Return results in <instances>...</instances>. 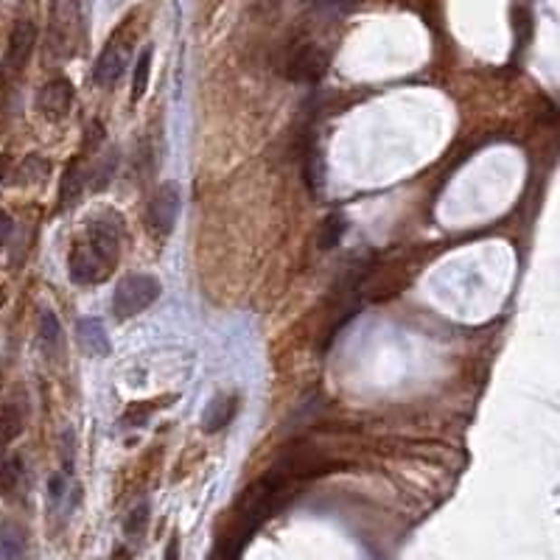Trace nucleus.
<instances>
[{
  "instance_id": "f257e3e1",
  "label": "nucleus",
  "mask_w": 560,
  "mask_h": 560,
  "mask_svg": "<svg viewBox=\"0 0 560 560\" xmlns=\"http://www.w3.org/2000/svg\"><path fill=\"white\" fill-rule=\"evenodd\" d=\"M160 280L155 275H124L112 291V314L115 319H132L143 314L160 298Z\"/></svg>"
},
{
  "instance_id": "f03ea898",
  "label": "nucleus",
  "mask_w": 560,
  "mask_h": 560,
  "mask_svg": "<svg viewBox=\"0 0 560 560\" xmlns=\"http://www.w3.org/2000/svg\"><path fill=\"white\" fill-rule=\"evenodd\" d=\"M328 65H331V56L326 48H319L317 43H298L286 53L283 73L286 79L298 84H317L328 73Z\"/></svg>"
},
{
  "instance_id": "7ed1b4c3",
  "label": "nucleus",
  "mask_w": 560,
  "mask_h": 560,
  "mask_svg": "<svg viewBox=\"0 0 560 560\" xmlns=\"http://www.w3.org/2000/svg\"><path fill=\"white\" fill-rule=\"evenodd\" d=\"M68 272H71V280H76L79 286H96L109 278L112 267L81 239L68 255Z\"/></svg>"
},
{
  "instance_id": "20e7f679",
  "label": "nucleus",
  "mask_w": 560,
  "mask_h": 560,
  "mask_svg": "<svg viewBox=\"0 0 560 560\" xmlns=\"http://www.w3.org/2000/svg\"><path fill=\"white\" fill-rule=\"evenodd\" d=\"M37 45V25L32 20H17L12 34H9V45L4 53V65H0V73L6 79H14L32 59V51Z\"/></svg>"
},
{
  "instance_id": "39448f33",
  "label": "nucleus",
  "mask_w": 560,
  "mask_h": 560,
  "mask_svg": "<svg viewBox=\"0 0 560 560\" xmlns=\"http://www.w3.org/2000/svg\"><path fill=\"white\" fill-rule=\"evenodd\" d=\"M183 208V191L176 183H163L149 204V227L155 235H168L176 224V216H180Z\"/></svg>"
},
{
  "instance_id": "423d86ee",
  "label": "nucleus",
  "mask_w": 560,
  "mask_h": 560,
  "mask_svg": "<svg viewBox=\"0 0 560 560\" xmlns=\"http://www.w3.org/2000/svg\"><path fill=\"white\" fill-rule=\"evenodd\" d=\"M84 242L90 244L112 270L118 267V258H121V230H118V219L112 216L93 219L84 230Z\"/></svg>"
},
{
  "instance_id": "0eeeda50",
  "label": "nucleus",
  "mask_w": 560,
  "mask_h": 560,
  "mask_svg": "<svg viewBox=\"0 0 560 560\" xmlns=\"http://www.w3.org/2000/svg\"><path fill=\"white\" fill-rule=\"evenodd\" d=\"M73 99H76L73 84L65 76H56V79H51L40 87L37 109L48 118V121H62L73 107Z\"/></svg>"
},
{
  "instance_id": "6e6552de",
  "label": "nucleus",
  "mask_w": 560,
  "mask_h": 560,
  "mask_svg": "<svg viewBox=\"0 0 560 560\" xmlns=\"http://www.w3.org/2000/svg\"><path fill=\"white\" fill-rule=\"evenodd\" d=\"M127 65H129V45H127L121 37H112V40L104 45L101 56L96 59L93 81H96L99 87H109V84H115L118 79L124 76Z\"/></svg>"
},
{
  "instance_id": "1a4fd4ad",
  "label": "nucleus",
  "mask_w": 560,
  "mask_h": 560,
  "mask_svg": "<svg viewBox=\"0 0 560 560\" xmlns=\"http://www.w3.org/2000/svg\"><path fill=\"white\" fill-rule=\"evenodd\" d=\"M87 188H90V163H84V157H76L62 176V185H59V208L68 211L71 204L81 199Z\"/></svg>"
},
{
  "instance_id": "9d476101",
  "label": "nucleus",
  "mask_w": 560,
  "mask_h": 560,
  "mask_svg": "<svg viewBox=\"0 0 560 560\" xmlns=\"http://www.w3.org/2000/svg\"><path fill=\"white\" fill-rule=\"evenodd\" d=\"M76 342H79V350L87 353V356H107L109 353L107 328L96 317H81L76 322Z\"/></svg>"
},
{
  "instance_id": "9b49d317",
  "label": "nucleus",
  "mask_w": 560,
  "mask_h": 560,
  "mask_svg": "<svg viewBox=\"0 0 560 560\" xmlns=\"http://www.w3.org/2000/svg\"><path fill=\"white\" fill-rule=\"evenodd\" d=\"M235 412H239V395H216L208 406H204V415H202V429L208 432V434H216L222 432L233 418H235Z\"/></svg>"
},
{
  "instance_id": "f8f14e48",
  "label": "nucleus",
  "mask_w": 560,
  "mask_h": 560,
  "mask_svg": "<svg viewBox=\"0 0 560 560\" xmlns=\"http://www.w3.org/2000/svg\"><path fill=\"white\" fill-rule=\"evenodd\" d=\"M319 138L314 135V129L306 132L303 138V174H306V185L311 191H319L322 183H326V166H322V152H319Z\"/></svg>"
},
{
  "instance_id": "ddd939ff",
  "label": "nucleus",
  "mask_w": 560,
  "mask_h": 560,
  "mask_svg": "<svg viewBox=\"0 0 560 560\" xmlns=\"http://www.w3.org/2000/svg\"><path fill=\"white\" fill-rule=\"evenodd\" d=\"M25 555V529L14 521L0 524V560H23Z\"/></svg>"
},
{
  "instance_id": "4468645a",
  "label": "nucleus",
  "mask_w": 560,
  "mask_h": 560,
  "mask_svg": "<svg viewBox=\"0 0 560 560\" xmlns=\"http://www.w3.org/2000/svg\"><path fill=\"white\" fill-rule=\"evenodd\" d=\"M40 345L45 347L48 356L62 347V326H59V319L53 311H43L40 317Z\"/></svg>"
},
{
  "instance_id": "2eb2a0df",
  "label": "nucleus",
  "mask_w": 560,
  "mask_h": 560,
  "mask_svg": "<svg viewBox=\"0 0 560 560\" xmlns=\"http://www.w3.org/2000/svg\"><path fill=\"white\" fill-rule=\"evenodd\" d=\"M149 76H152V48H143L135 62V73H132V101H140L146 96Z\"/></svg>"
},
{
  "instance_id": "dca6fc26",
  "label": "nucleus",
  "mask_w": 560,
  "mask_h": 560,
  "mask_svg": "<svg viewBox=\"0 0 560 560\" xmlns=\"http://www.w3.org/2000/svg\"><path fill=\"white\" fill-rule=\"evenodd\" d=\"M345 230H347V222H345L342 214L326 216V222H322V227H319V242H317L319 250H334V247L342 242Z\"/></svg>"
},
{
  "instance_id": "f3484780",
  "label": "nucleus",
  "mask_w": 560,
  "mask_h": 560,
  "mask_svg": "<svg viewBox=\"0 0 560 560\" xmlns=\"http://www.w3.org/2000/svg\"><path fill=\"white\" fill-rule=\"evenodd\" d=\"M23 432V415L17 406H0V449L9 446Z\"/></svg>"
},
{
  "instance_id": "a211bd4d",
  "label": "nucleus",
  "mask_w": 560,
  "mask_h": 560,
  "mask_svg": "<svg viewBox=\"0 0 560 560\" xmlns=\"http://www.w3.org/2000/svg\"><path fill=\"white\" fill-rule=\"evenodd\" d=\"M48 174H51V163H45L43 157L32 155V157H25V160L20 163L17 183H20V185H37V183L45 180Z\"/></svg>"
},
{
  "instance_id": "6ab92c4d",
  "label": "nucleus",
  "mask_w": 560,
  "mask_h": 560,
  "mask_svg": "<svg viewBox=\"0 0 560 560\" xmlns=\"http://www.w3.org/2000/svg\"><path fill=\"white\" fill-rule=\"evenodd\" d=\"M71 485H73V477H68V470L51 477V482H48V498H51L53 508H68V502H71Z\"/></svg>"
},
{
  "instance_id": "aec40b11",
  "label": "nucleus",
  "mask_w": 560,
  "mask_h": 560,
  "mask_svg": "<svg viewBox=\"0 0 560 560\" xmlns=\"http://www.w3.org/2000/svg\"><path fill=\"white\" fill-rule=\"evenodd\" d=\"M20 460L0 449V493H9L20 482Z\"/></svg>"
},
{
  "instance_id": "412c9836",
  "label": "nucleus",
  "mask_w": 560,
  "mask_h": 560,
  "mask_svg": "<svg viewBox=\"0 0 560 560\" xmlns=\"http://www.w3.org/2000/svg\"><path fill=\"white\" fill-rule=\"evenodd\" d=\"M146 521H149V502H140V508H135L129 521H127V538L129 541H140V536L146 533Z\"/></svg>"
},
{
  "instance_id": "4be33fe9",
  "label": "nucleus",
  "mask_w": 560,
  "mask_h": 560,
  "mask_svg": "<svg viewBox=\"0 0 560 560\" xmlns=\"http://www.w3.org/2000/svg\"><path fill=\"white\" fill-rule=\"evenodd\" d=\"M12 230H14V222H12V216L9 214H4L0 211V247H4L9 239H12Z\"/></svg>"
},
{
  "instance_id": "5701e85b",
  "label": "nucleus",
  "mask_w": 560,
  "mask_h": 560,
  "mask_svg": "<svg viewBox=\"0 0 560 560\" xmlns=\"http://www.w3.org/2000/svg\"><path fill=\"white\" fill-rule=\"evenodd\" d=\"M166 560H176V538L168 541V546H166Z\"/></svg>"
},
{
  "instance_id": "b1692460",
  "label": "nucleus",
  "mask_w": 560,
  "mask_h": 560,
  "mask_svg": "<svg viewBox=\"0 0 560 560\" xmlns=\"http://www.w3.org/2000/svg\"><path fill=\"white\" fill-rule=\"evenodd\" d=\"M6 168H9V160H6V155H0V185H4V180H6Z\"/></svg>"
}]
</instances>
